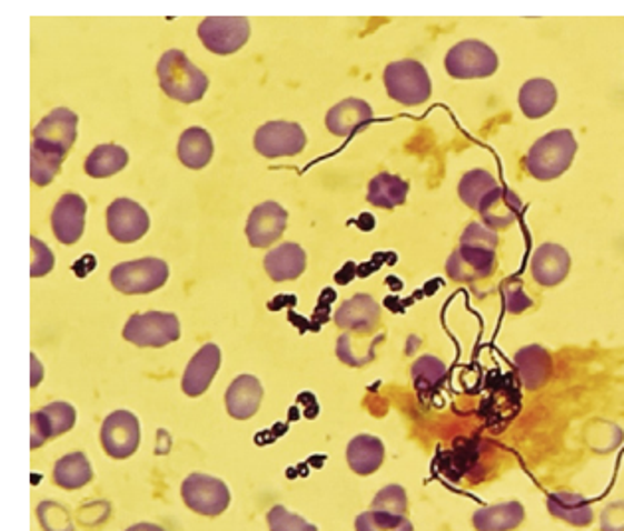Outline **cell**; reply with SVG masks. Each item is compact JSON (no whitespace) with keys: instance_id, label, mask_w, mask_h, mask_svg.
<instances>
[{"instance_id":"obj_1","label":"cell","mask_w":624,"mask_h":531,"mask_svg":"<svg viewBox=\"0 0 624 531\" xmlns=\"http://www.w3.org/2000/svg\"><path fill=\"white\" fill-rule=\"evenodd\" d=\"M577 156V139L569 129H555L537 139L525 157L527 173L537 181L562 177Z\"/></svg>"},{"instance_id":"obj_2","label":"cell","mask_w":624,"mask_h":531,"mask_svg":"<svg viewBox=\"0 0 624 531\" xmlns=\"http://www.w3.org/2000/svg\"><path fill=\"white\" fill-rule=\"evenodd\" d=\"M157 76L165 96L181 103H197L202 100L210 86L205 72L192 64L181 50H167L159 58Z\"/></svg>"},{"instance_id":"obj_3","label":"cell","mask_w":624,"mask_h":531,"mask_svg":"<svg viewBox=\"0 0 624 531\" xmlns=\"http://www.w3.org/2000/svg\"><path fill=\"white\" fill-rule=\"evenodd\" d=\"M383 82L390 100L403 106H420L433 96V82L425 66L416 60H398L385 68Z\"/></svg>"},{"instance_id":"obj_4","label":"cell","mask_w":624,"mask_h":531,"mask_svg":"<svg viewBox=\"0 0 624 531\" xmlns=\"http://www.w3.org/2000/svg\"><path fill=\"white\" fill-rule=\"evenodd\" d=\"M169 280V266L161 258H139L111 268L109 282L126 295H143L164 288Z\"/></svg>"},{"instance_id":"obj_5","label":"cell","mask_w":624,"mask_h":531,"mask_svg":"<svg viewBox=\"0 0 624 531\" xmlns=\"http://www.w3.org/2000/svg\"><path fill=\"white\" fill-rule=\"evenodd\" d=\"M181 338V321L175 313H133L123 328V339L137 348H165Z\"/></svg>"},{"instance_id":"obj_6","label":"cell","mask_w":624,"mask_h":531,"mask_svg":"<svg viewBox=\"0 0 624 531\" xmlns=\"http://www.w3.org/2000/svg\"><path fill=\"white\" fill-rule=\"evenodd\" d=\"M498 54L479 40H462L444 58L446 72L456 80L489 78L498 72Z\"/></svg>"},{"instance_id":"obj_7","label":"cell","mask_w":624,"mask_h":531,"mask_svg":"<svg viewBox=\"0 0 624 531\" xmlns=\"http://www.w3.org/2000/svg\"><path fill=\"white\" fill-rule=\"evenodd\" d=\"M76 138H78V116L68 108H56L38 123L37 128L32 129L30 147H37L46 153L66 157L76 143Z\"/></svg>"},{"instance_id":"obj_8","label":"cell","mask_w":624,"mask_h":531,"mask_svg":"<svg viewBox=\"0 0 624 531\" xmlns=\"http://www.w3.org/2000/svg\"><path fill=\"white\" fill-rule=\"evenodd\" d=\"M199 38L212 54H235L250 38V22L245 17H208L199 24Z\"/></svg>"},{"instance_id":"obj_9","label":"cell","mask_w":624,"mask_h":531,"mask_svg":"<svg viewBox=\"0 0 624 531\" xmlns=\"http://www.w3.org/2000/svg\"><path fill=\"white\" fill-rule=\"evenodd\" d=\"M181 495L189 510L207 518H217L220 513L227 512L230 505L228 485L222 480L208 474H190L185 478Z\"/></svg>"},{"instance_id":"obj_10","label":"cell","mask_w":624,"mask_h":531,"mask_svg":"<svg viewBox=\"0 0 624 531\" xmlns=\"http://www.w3.org/2000/svg\"><path fill=\"white\" fill-rule=\"evenodd\" d=\"M308 146V136L294 121H268L254 136V149L266 159L296 157Z\"/></svg>"},{"instance_id":"obj_11","label":"cell","mask_w":624,"mask_h":531,"mask_svg":"<svg viewBox=\"0 0 624 531\" xmlns=\"http://www.w3.org/2000/svg\"><path fill=\"white\" fill-rule=\"evenodd\" d=\"M101 447L116 460H126L136 454L141 442V427L133 412L116 411L101 424Z\"/></svg>"},{"instance_id":"obj_12","label":"cell","mask_w":624,"mask_h":531,"mask_svg":"<svg viewBox=\"0 0 624 531\" xmlns=\"http://www.w3.org/2000/svg\"><path fill=\"white\" fill-rule=\"evenodd\" d=\"M496 270H498V257L494 248L460 244L446 262L448 275L454 282H464V284H474L479 280L492 278L496 274Z\"/></svg>"},{"instance_id":"obj_13","label":"cell","mask_w":624,"mask_h":531,"mask_svg":"<svg viewBox=\"0 0 624 531\" xmlns=\"http://www.w3.org/2000/svg\"><path fill=\"white\" fill-rule=\"evenodd\" d=\"M106 219L109 237L121 244H133L143 239L151 227V219L146 209L131 199L111 202L106 211Z\"/></svg>"},{"instance_id":"obj_14","label":"cell","mask_w":624,"mask_h":531,"mask_svg":"<svg viewBox=\"0 0 624 531\" xmlns=\"http://www.w3.org/2000/svg\"><path fill=\"white\" fill-rule=\"evenodd\" d=\"M288 227V211L278 202L266 201L254 207L246 222V239L254 248H268L281 239Z\"/></svg>"},{"instance_id":"obj_15","label":"cell","mask_w":624,"mask_h":531,"mask_svg":"<svg viewBox=\"0 0 624 531\" xmlns=\"http://www.w3.org/2000/svg\"><path fill=\"white\" fill-rule=\"evenodd\" d=\"M86 214L88 204L78 193H66L56 202L52 211V230L55 237L63 247H72L78 240L82 239L86 229Z\"/></svg>"},{"instance_id":"obj_16","label":"cell","mask_w":624,"mask_h":531,"mask_svg":"<svg viewBox=\"0 0 624 531\" xmlns=\"http://www.w3.org/2000/svg\"><path fill=\"white\" fill-rule=\"evenodd\" d=\"M32 427V440L30 447L38 449L46 440L56 439L63 432L72 431L76 424V409L70 403H50L38 412H32L30 417Z\"/></svg>"},{"instance_id":"obj_17","label":"cell","mask_w":624,"mask_h":531,"mask_svg":"<svg viewBox=\"0 0 624 531\" xmlns=\"http://www.w3.org/2000/svg\"><path fill=\"white\" fill-rule=\"evenodd\" d=\"M218 369H220V349L217 343H205L185 369L182 393L187 397H200L207 393L208 387L217 377Z\"/></svg>"},{"instance_id":"obj_18","label":"cell","mask_w":624,"mask_h":531,"mask_svg":"<svg viewBox=\"0 0 624 531\" xmlns=\"http://www.w3.org/2000/svg\"><path fill=\"white\" fill-rule=\"evenodd\" d=\"M264 387L254 375H238L225 393L227 412L236 421H248L260 411Z\"/></svg>"},{"instance_id":"obj_19","label":"cell","mask_w":624,"mask_h":531,"mask_svg":"<svg viewBox=\"0 0 624 531\" xmlns=\"http://www.w3.org/2000/svg\"><path fill=\"white\" fill-rule=\"evenodd\" d=\"M380 321V305L369 293H357L339 305L335 312V323L341 330L372 333Z\"/></svg>"},{"instance_id":"obj_20","label":"cell","mask_w":624,"mask_h":531,"mask_svg":"<svg viewBox=\"0 0 624 531\" xmlns=\"http://www.w3.org/2000/svg\"><path fill=\"white\" fill-rule=\"evenodd\" d=\"M569 252L559 244L545 242L535 250L534 258H532V275L537 284L545 285V288L559 285L569 275Z\"/></svg>"},{"instance_id":"obj_21","label":"cell","mask_w":624,"mask_h":531,"mask_svg":"<svg viewBox=\"0 0 624 531\" xmlns=\"http://www.w3.org/2000/svg\"><path fill=\"white\" fill-rule=\"evenodd\" d=\"M478 212L482 214L484 224L489 230L498 232V230L509 229L516 222L522 212V201L514 191L504 189L499 184L498 189H494L492 193L484 197V201L479 202Z\"/></svg>"},{"instance_id":"obj_22","label":"cell","mask_w":624,"mask_h":531,"mask_svg":"<svg viewBox=\"0 0 624 531\" xmlns=\"http://www.w3.org/2000/svg\"><path fill=\"white\" fill-rule=\"evenodd\" d=\"M373 108L365 100L359 98H347V100L335 103L331 110L327 111L326 128L329 133L337 138H349L357 129L372 123Z\"/></svg>"},{"instance_id":"obj_23","label":"cell","mask_w":624,"mask_h":531,"mask_svg":"<svg viewBox=\"0 0 624 531\" xmlns=\"http://www.w3.org/2000/svg\"><path fill=\"white\" fill-rule=\"evenodd\" d=\"M308 268V254L296 242H286L280 247L271 248L264 258V270L274 282H288L298 280L299 275Z\"/></svg>"},{"instance_id":"obj_24","label":"cell","mask_w":624,"mask_h":531,"mask_svg":"<svg viewBox=\"0 0 624 531\" xmlns=\"http://www.w3.org/2000/svg\"><path fill=\"white\" fill-rule=\"evenodd\" d=\"M215 143L207 129L189 128L182 131L177 143V157L182 166L192 171H200L212 161Z\"/></svg>"},{"instance_id":"obj_25","label":"cell","mask_w":624,"mask_h":531,"mask_svg":"<svg viewBox=\"0 0 624 531\" xmlns=\"http://www.w3.org/2000/svg\"><path fill=\"white\" fill-rule=\"evenodd\" d=\"M555 106H557L555 83L543 80V78H534L522 86L519 110L524 111L525 118L542 120L547 113H552Z\"/></svg>"},{"instance_id":"obj_26","label":"cell","mask_w":624,"mask_h":531,"mask_svg":"<svg viewBox=\"0 0 624 531\" xmlns=\"http://www.w3.org/2000/svg\"><path fill=\"white\" fill-rule=\"evenodd\" d=\"M385 462V444L373 434H359L347 444V464L359 477H369Z\"/></svg>"},{"instance_id":"obj_27","label":"cell","mask_w":624,"mask_h":531,"mask_svg":"<svg viewBox=\"0 0 624 531\" xmlns=\"http://www.w3.org/2000/svg\"><path fill=\"white\" fill-rule=\"evenodd\" d=\"M525 510L519 502L488 505L476 510L472 515V525L476 531H514L524 523Z\"/></svg>"},{"instance_id":"obj_28","label":"cell","mask_w":624,"mask_h":531,"mask_svg":"<svg viewBox=\"0 0 624 531\" xmlns=\"http://www.w3.org/2000/svg\"><path fill=\"white\" fill-rule=\"evenodd\" d=\"M408 189L410 184L397 174L379 173L373 177L372 183L367 187V201L377 209L390 211L407 202Z\"/></svg>"},{"instance_id":"obj_29","label":"cell","mask_w":624,"mask_h":531,"mask_svg":"<svg viewBox=\"0 0 624 531\" xmlns=\"http://www.w3.org/2000/svg\"><path fill=\"white\" fill-rule=\"evenodd\" d=\"M127 163H129V153L123 147L106 143V146H98L91 151L90 157L86 159L83 171L91 179H108V177H113L119 171H123Z\"/></svg>"},{"instance_id":"obj_30","label":"cell","mask_w":624,"mask_h":531,"mask_svg":"<svg viewBox=\"0 0 624 531\" xmlns=\"http://www.w3.org/2000/svg\"><path fill=\"white\" fill-rule=\"evenodd\" d=\"M547 508L557 520L577 525V528H585L593 522V508L580 494H571V492L552 494L547 498Z\"/></svg>"},{"instance_id":"obj_31","label":"cell","mask_w":624,"mask_h":531,"mask_svg":"<svg viewBox=\"0 0 624 531\" xmlns=\"http://www.w3.org/2000/svg\"><path fill=\"white\" fill-rule=\"evenodd\" d=\"M91 477L93 470L83 452L66 454L55 464V482L63 490H78L82 485L90 484Z\"/></svg>"},{"instance_id":"obj_32","label":"cell","mask_w":624,"mask_h":531,"mask_svg":"<svg viewBox=\"0 0 624 531\" xmlns=\"http://www.w3.org/2000/svg\"><path fill=\"white\" fill-rule=\"evenodd\" d=\"M498 187V179L494 174L484 169H472L468 173L462 174L458 194L468 209L478 211L479 202L484 201V197Z\"/></svg>"},{"instance_id":"obj_33","label":"cell","mask_w":624,"mask_h":531,"mask_svg":"<svg viewBox=\"0 0 624 531\" xmlns=\"http://www.w3.org/2000/svg\"><path fill=\"white\" fill-rule=\"evenodd\" d=\"M517 367H519L525 385L529 389H537L547 381V377L552 373V359L545 349L527 348L517 353Z\"/></svg>"},{"instance_id":"obj_34","label":"cell","mask_w":624,"mask_h":531,"mask_svg":"<svg viewBox=\"0 0 624 531\" xmlns=\"http://www.w3.org/2000/svg\"><path fill=\"white\" fill-rule=\"evenodd\" d=\"M355 531H415L407 515L367 510L355 520Z\"/></svg>"},{"instance_id":"obj_35","label":"cell","mask_w":624,"mask_h":531,"mask_svg":"<svg viewBox=\"0 0 624 531\" xmlns=\"http://www.w3.org/2000/svg\"><path fill=\"white\" fill-rule=\"evenodd\" d=\"M66 157L46 153L37 147H30V179L37 187H48L62 171Z\"/></svg>"},{"instance_id":"obj_36","label":"cell","mask_w":624,"mask_h":531,"mask_svg":"<svg viewBox=\"0 0 624 531\" xmlns=\"http://www.w3.org/2000/svg\"><path fill=\"white\" fill-rule=\"evenodd\" d=\"M444 375H446V367L440 359L433 355H425L413 365V381L418 391H433L443 383Z\"/></svg>"},{"instance_id":"obj_37","label":"cell","mask_w":624,"mask_h":531,"mask_svg":"<svg viewBox=\"0 0 624 531\" xmlns=\"http://www.w3.org/2000/svg\"><path fill=\"white\" fill-rule=\"evenodd\" d=\"M372 510L395 513V515H405V513H407V492H405V488L397 484L383 488L379 494L375 495Z\"/></svg>"},{"instance_id":"obj_38","label":"cell","mask_w":624,"mask_h":531,"mask_svg":"<svg viewBox=\"0 0 624 531\" xmlns=\"http://www.w3.org/2000/svg\"><path fill=\"white\" fill-rule=\"evenodd\" d=\"M270 531H317L314 523L306 522L298 513L290 512L284 505H274L268 512Z\"/></svg>"},{"instance_id":"obj_39","label":"cell","mask_w":624,"mask_h":531,"mask_svg":"<svg viewBox=\"0 0 624 531\" xmlns=\"http://www.w3.org/2000/svg\"><path fill=\"white\" fill-rule=\"evenodd\" d=\"M38 520L46 531H73L70 513L55 502H44V504L38 505Z\"/></svg>"},{"instance_id":"obj_40","label":"cell","mask_w":624,"mask_h":531,"mask_svg":"<svg viewBox=\"0 0 624 531\" xmlns=\"http://www.w3.org/2000/svg\"><path fill=\"white\" fill-rule=\"evenodd\" d=\"M30 250H32L30 275L32 278H44L46 274H50L56 266L55 252L37 237H30Z\"/></svg>"},{"instance_id":"obj_41","label":"cell","mask_w":624,"mask_h":531,"mask_svg":"<svg viewBox=\"0 0 624 531\" xmlns=\"http://www.w3.org/2000/svg\"><path fill=\"white\" fill-rule=\"evenodd\" d=\"M498 232L489 230L486 224L482 222H471L464 234H462L460 244H468V247L494 248L498 247Z\"/></svg>"},{"instance_id":"obj_42","label":"cell","mask_w":624,"mask_h":531,"mask_svg":"<svg viewBox=\"0 0 624 531\" xmlns=\"http://www.w3.org/2000/svg\"><path fill=\"white\" fill-rule=\"evenodd\" d=\"M504 303H506V310L509 313H522L534 305V302L527 298L524 288L517 282H506L504 284Z\"/></svg>"},{"instance_id":"obj_43","label":"cell","mask_w":624,"mask_h":531,"mask_svg":"<svg viewBox=\"0 0 624 531\" xmlns=\"http://www.w3.org/2000/svg\"><path fill=\"white\" fill-rule=\"evenodd\" d=\"M601 530L624 531V502L606 505L601 513Z\"/></svg>"},{"instance_id":"obj_44","label":"cell","mask_w":624,"mask_h":531,"mask_svg":"<svg viewBox=\"0 0 624 531\" xmlns=\"http://www.w3.org/2000/svg\"><path fill=\"white\" fill-rule=\"evenodd\" d=\"M93 268H96V257H93V254H86V257L80 258V260L72 266V270L78 278H86Z\"/></svg>"},{"instance_id":"obj_45","label":"cell","mask_w":624,"mask_h":531,"mask_svg":"<svg viewBox=\"0 0 624 531\" xmlns=\"http://www.w3.org/2000/svg\"><path fill=\"white\" fill-rule=\"evenodd\" d=\"M32 387H37L42 381V365L38 363V359L32 355Z\"/></svg>"},{"instance_id":"obj_46","label":"cell","mask_w":624,"mask_h":531,"mask_svg":"<svg viewBox=\"0 0 624 531\" xmlns=\"http://www.w3.org/2000/svg\"><path fill=\"white\" fill-rule=\"evenodd\" d=\"M126 531H165L161 525H155V523H136L131 528H127Z\"/></svg>"}]
</instances>
